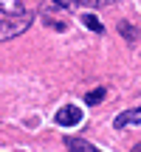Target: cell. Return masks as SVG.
I'll return each mask as SVG.
<instances>
[{"label":"cell","mask_w":141,"mask_h":152,"mask_svg":"<svg viewBox=\"0 0 141 152\" xmlns=\"http://www.w3.org/2000/svg\"><path fill=\"white\" fill-rule=\"evenodd\" d=\"M119 34L127 39V42H136V39H138V28L133 26V23H127V20L119 23Z\"/></svg>","instance_id":"6"},{"label":"cell","mask_w":141,"mask_h":152,"mask_svg":"<svg viewBox=\"0 0 141 152\" xmlns=\"http://www.w3.org/2000/svg\"><path fill=\"white\" fill-rule=\"evenodd\" d=\"M31 23H34V17L28 14V11L14 14V17H0V42L14 39V37H20V34H26L28 28H31Z\"/></svg>","instance_id":"1"},{"label":"cell","mask_w":141,"mask_h":152,"mask_svg":"<svg viewBox=\"0 0 141 152\" xmlns=\"http://www.w3.org/2000/svg\"><path fill=\"white\" fill-rule=\"evenodd\" d=\"M133 152H141V144H136V147H133Z\"/></svg>","instance_id":"10"},{"label":"cell","mask_w":141,"mask_h":152,"mask_svg":"<svg viewBox=\"0 0 141 152\" xmlns=\"http://www.w3.org/2000/svg\"><path fill=\"white\" fill-rule=\"evenodd\" d=\"M104 96H107V90H104V87H96V90H90V93L85 96V102H87V104L93 107V104H99V102H102Z\"/></svg>","instance_id":"8"},{"label":"cell","mask_w":141,"mask_h":152,"mask_svg":"<svg viewBox=\"0 0 141 152\" xmlns=\"http://www.w3.org/2000/svg\"><path fill=\"white\" fill-rule=\"evenodd\" d=\"M82 26L90 28V31H96V34H102V31H104V26L99 23V17H96V14H90V11H85V14H82Z\"/></svg>","instance_id":"7"},{"label":"cell","mask_w":141,"mask_h":152,"mask_svg":"<svg viewBox=\"0 0 141 152\" xmlns=\"http://www.w3.org/2000/svg\"><path fill=\"white\" fill-rule=\"evenodd\" d=\"M23 3L20 0H0V14H6V17H14V14H23Z\"/></svg>","instance_id":"5"},{"label":"cell","mask_w":141,"mask_h":152,"mask_svg":"<svg viewBox=\"0 0 141 152\" xmlns=\"http://www.w3.org/2000/svg\"><path fill=\"white\" fill-rule=\"evenodd\" d=\"M43 20L48 23L51 28H57V31H65V28H68V23H62V20H57V17H51V14H45V11H43Z\"/></svg>","instance_id":"9"},{"label":"cell","mask_w":141,"mask_h":152,"mask_svg":"<svg viewBox=\"0 0 141 152\" xmlns=\"http://www.w3.org/2000/svg\"><path fill=\"white\" fill-rule=\"evenodd\" d=\"M130 124H141V107H130V110H124V113H119L113 118L116 130H124V127H130Z\"/></svg>","instance_id":"3"},{"label":"cell","mask_w":141,"mask_h":152,"mask_svg":"<svg viewBox=\"0 0 141 152\" xmlns=\"http://www.w3.org/2000/svg\"><path fill=\"white\" fill-rule=\"evenodd\" d=\"M54 121H57L59 127H76V124L82 121V107H76V104H65V107L57 110Z\"/></svg>","instance_id":"2"},{"label":"cell","mask_w":141,"mask_h":152,"mask_svg":"<svg viewBox=\"0 0 141 152\" xmlns=\"http://www.w3.org/2000/svg\"><path fill=\"white\" fill-rule=\"evenodd\" d=\"M65 147H68V152H102L99 147H93L90 141L76 138V135H65Z\"/></svg>","instance_id":"4"}]
</instances>
